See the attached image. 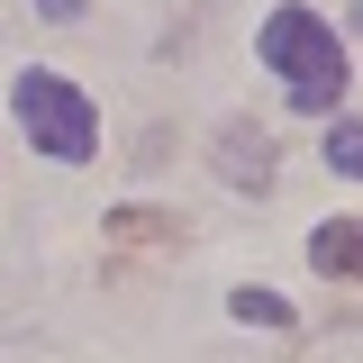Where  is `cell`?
<instances>
[{"instance_id":"cell-1","label":"cell","mask_w":363,"mask_h":363,"mask_svg":"<svg viewBox=\"0 0 363 363\" xmlns=\"http://www.w3.org/2000/svg\"><path fill=\"white\" fill-rule=\"evenodd\" d=\"M264 64L281 73L291 109H309V118H327V109L345 100V45H336V28H327L318 9H300V0L264 18Z\"/></svg>"},{"instance_id":"cell-2","label":"cell","mask_w":363,"mask_h":363,"mask_svg":"<svg viewBox=\"0 0 363 363\" xmlns=\"http://www.w3.org/2000/svg\"><path fill=\"white\" fill-rule=\"evenodd\" d=\"M18 128L37 136L55 164H91V145H100V118H91V100L64 73H18Z\"/></svg>"},{"instance_id":"cell-3","label":"cell","mask_w":363,"mask_h":363,"mask_svg":"<svg viewBox=\"0 0 363 363\" xmlns=\"http://www.w3.org/2000/svg\"><path fill=\"white\" fill-rule=\"evenodd\" d=\"M218 173L236 182V191H264V182H272V145H264V128L227 118V136H218Z\"/></svg>"},{"instance_id":"cell-4","label":"cell","mask_w":363,"mask_h":363,"mask_svg":"<svg viewBox=\"0 0 363 363\" xmlns=\"http://www.w3.org/2000/svg\"><path fill=\"white\" fill-rule=\"evenodd\" d=\"M309 264L336 272V281H363V218H327L309 236Z\"/></svg>"},{"instance_id":"cell-5","label":"cell","mask_w":363,"mask_h":363,"mask_svg":"<svg viewBox=\"0 0 363 363\" xmlns=\"http://www.w3.org/2000/svg\"><path fill=\"white\" fill-rule=\"evenodd\" d=\"M182 218H164V209H118L109 218V245H173Z\"/></svg>"},{"instance_id":"cell-6","label":"cell","mask_w":363,"mask_h":363,"mask_svg":"<svg viewBox=\"0 0 363 363\" xmlns=\"http://www.w3.org/2000/svg\"><path fill=\"white\" fill-rule=\"evenodd\" d=\"M227 309L245 318V327H291V300H281V291H255V281H245V291H236Z\"/></svg>"},{"instance_id":"cell-7","label":"cell","mask_w":363,"mask_h":363,"mask_svg":"<svg viewBox=\"0 0 363 363\" xmlns=\"http://www.w3.org/2000/svg\"><path fill=\"white\" fill-rule=\"evenodd\" d=\"M327 164L363 182V118H336V128H327Z\"/></svg>"},{"instance_id":"cell-8","label":"cell","mask_w":363,"mask_h":363,"mask_svg":"<svg viewBox=\"0 0 363 363\" xmlns=\"http://www.w3.org/2000/svg\"><path fill=\"white\" fill-rule=\"evenodd\" d=\"M45 18H55V28H64V18H82V0H37Z\"/></svg>"},{"instance_id":"cell-9","label":"cell","mask_w":363,"mask_h":363,"mask_svg":"<svg viewBox=\"0 0 363 363\" xmlns=\"http://www.w3.org/2000/svg\"><path fill=\"white\" fill-rule=\"evenodd\" d=\"M354 28H363V9H354Z\"/></svg>"}]
</instances>
